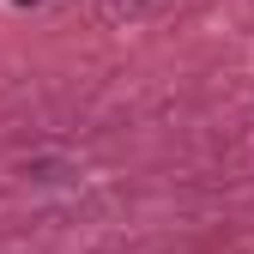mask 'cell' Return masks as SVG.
Returning a JSON list of instances; mask_svg holds the SVG:
<instances>
[{
	"mask_svg": "<svg viewBox=\"0 0 254 254\" xmlns=\"http://www.w3.org/2000/svg\"><path fill=\"white\" fill-rule=\"evenodd\" d=\"M18 6H30V0H18Z\"/></svg>",
	"mask_w": 254,
	"mask_h": 254,
	"instance_id": "6da1fadb",
	"label": "cell"
}]
</instances>
